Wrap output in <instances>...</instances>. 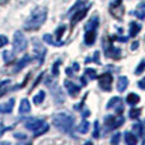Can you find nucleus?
<instances>
[{
  "label": "nucleus",
  "mask_w": 145,
  "mask_h": 145,
  "mask_svg": "<svg viewBox=\"0 0 145 145\" xmlns=\"http://www.w3.org/2000/svg\"><path fill=\"white\" fill-rule=\"evenodd\" d=\"M140 115H141V108H134L133 107L130 111H129V117L133 118V120L138 118Z\"/></svg>",
  "instance_id": "25"
},
{
  "label": "nucleus",
  "mask_w": 145,
  "mask_h": 145,
  "mask_svg": "<svg viewBox=\"0 0 145 145\" xmlns=\"http://www.w3.org/2000/svg\"><path fill=\"white\" fill-rule=\"evenodd\" d=\"M121 102H122V98L121 97H112L110 101H108V103H107L106 107H107L108 110H110V108H116Z\"/></svg>",
  "instance_id": "21"
},
{
  "label": "nucleus",
  "mask_w": 145,
  "mask_h": 145,
  "mask_svg": "<svg viewBox=\"0 0 145 145\" xmlns=\"http://www.w3.org/2000/svg\"><path fill=\"white\" fill-rule=\"evenodd\" d=\"M140 46V42H138V41H134L133 42V45L130 46V50L131 51H135V50H138V47Z\"/></svg>",
  "instance_id": "38"
},
{
  "label": "nucleus",
  "mask_w": 145,
  "mask_h": 145,
  "mask_svg": "<svg viewBox=\"0 0 145 145\" xmlns=\"http://www.w3.org/2000/svg\"><path fill=\"white\" fill-rule=\"evenodd\" d=\"M133 133L135 134L138 138L145 135V125H143V122H135L133 123Z\"/></svg>",
  "instance_id": "12"
},
{
  "label": "nucleus",
  "mask_w": 145,
  "mask_h": 145,
  "mask_svg": "<svg viewBox=\"0 0 145 145\" xmlns=\"http://www.w3.org/2000/svg\"><path fill=\"white\" fill-rule=\"evenodd\" d=\"M141 31V24L138 22H130L129 23V37H136L139 32Z\"/></svg>",
  "instance_id": "10"
},
{
  "label": "nucleus",
  "mask_w": 145,
  "mask_h": 145,
  "mask_svg": "<svg viewBox=\"0 0 145 145\" xmlns=\"http://www.w3.org/2000/svg\"><path fill=\"white\" fill-rule=\"evenodd\" d=\"M3 60L7 64L12 63V61L14 60V54H12L10 51H4V52H3Z\"/></svg>",
  "instance_id": "26"
},
{
  "label": "nucleus",
  "mask_w": 145,
  "mask_h": 145,
  "mask_svg": "<svg viewBox=\"0 0 145 145\" xmlns=\"http://www.w3.org/2000/svg\"><path fill=\"white\" fill-rule=\"evenodd\" d=\"M89 61H95L97 64H101V61H99V51H95L93 59H87V60H85V63H89Z\"/></svg>",
  "instance_id": "34"
},
{
  "label": "nucleus",
  "mask_w": 145,
  "mask_h": 145,
  "mask_svg": "<svg viewBox=\"0 0 145 145\" xmlns=\"http://www.w3.org/2000/svg\"><path fill=\"white\" fill-rule=\"evenodd\" d=\"M14 103H15V99H14V98H10L8 102L0 105V112H1V113H10L13 111Z\"/></svg>",
  "instance_id": "11"
},
{
  "label": "nucleus",
  "mask_w": 145,
  "mask_h": 145,
  "mask_svg": "<svg viewBox=\"0 0 145 145\" xmlns=\"http://www.w3.org/2000/svg\"><path fill=\"white\" fill-rule=\"evenodd\" d=\"M85 76H88L90 80H94L97 78V71L92 68H87L85 69Z\"/></svg>",
  "instance_id": "27"
},
{
  "label": "nucleus",
  "mask_w": 145,
  "mask_h": 145,
  "mask_svg": "<svg viewBox=\"0 0 145 145\" xmlns=\"http://www.w3.org/2000/svg\"><path fill=\"white\" fill-rule=\"evenodd\" d=\"M87 12H88V8H82V9L76 10L75 13H72V17H71V25L72 27L87 15Z\"/></svg>",
  "instance_id": "9"
},
{
  "label": "nucleus",
  "mask_w": 145,
  "mask_h": 145,
  "mask_svg": "<svg viewBox=\"0 0 145 145\" xmlns=\"http://www.w3.org/2000/svg\"><path fill=\"white\" fill-rule=\"evenodd\" d=\"M117 41H120V42H127L129 37H117Z\"/></svg>",
  "instance_id": "43"
},
{
  "label": "nucleus",
  "mask_w": 145,
  "mask_h": 145,
  "mask_svg": "<svg viewBox=\"0 0 145 145\" xmlns=\"http://www.w3.org/2000/svg\"><path fill=\"white\" fill-rule=\"evenodd\" d=\"M8 42H9V41H8V37H7V36L0 35V48L4 47V46H7Z\"/></svg>",
  "instance_id": "35"
},
{
  "label": "nucleus",
  "mask_w": 145,
  "mask_h": 145,
  "mask_svg": "<svg viewBox=\"0 0 145 145\" xmlns=\"http://www.w3.org/2000/svg\"><path fill=\"white\" fill-rule=\"evenodd\" d=\"M64 85H65L66 90H68V93L71 95V97H76V95L79 94V92H80L79 85L74 84L72 82H69V80H65V82H64Z\"/></svg>",
  "instance_id": "8"
},
{
  "label": "nucleus",
  "mask_w": 145,
  "mask_h": 145,
  "mask_svg": "<svg viewBox=\"0 0 145 145\" xmlns=\"http://www.w3.org/2000/svg\"><path fill=\"white\" fill-rule=\"evenodd\" d=\"M79 69H80L79 64H78V63H74V65H72V70H74V71H78Z\"/></svg>",
  "instance_id": "44"
},
{
  "label": "nucleus",
  "mask_w": 145,
  "mask_h": 145,
  "mask_svg": "<svg viewBox=\"0 0 145 145\" xmlns=\"http://www.w3.org/2000/svg\"><path fill=\"white\" fill-rule=\"evenodd\" d=\"M5 3H8V0H0V4H5Z\"/></svg>",
  "instance_id": "46"
},
{
  "label": "nucleus",
  "mask_w": 145,
  "mask_h": 145,
  "mask_svg": "<svg viewBox=\"0 0 145 145\" xmlns=\"http://www.w3.org/2000/svg\"><path fill=\"white\" fill-rule=\"evenodd\" d=\"M52 123L61 133H71L72 127H74V117L65 112L56 113L52 118Z\"/></svg>",
  "instance_id": "2"
},
{
  "label": "nucleus",
  "mask_w": 145,
  "mask_h": 145,
  "mask_svg": "<svg viewBox=\"0 0 145 145\" xmlns=\"http://www.w3.org/2000/svg\"><path fill=\"white\" fill-rule=\"evenodd\" d=\"M25 129L33 133V136H41L45 133H47L50 126L46 121L40 120V118H32V120L25 122Z\"/></svg>",
  "instance_id": "3"
},
{
  "label": "nucleus",
  "mask_w": 145,
  "mask_h": 145,
  "mask_svg": "<svg viewBox=\"0 0 145 145\" xmlns=\"http://www.w3.org/2000/svg\"><path fill=\"white\" fill-rule=\"evenodd\" d=\"M52 84H54V83H51V80L48 79V80H47V87L50 88L51 90H54V85H52ZM55 88H56V84H55ZM54 93H55V92H54ZM56 95H61V90L59 89V87L56 88V94H54V98H55Z\"/></svg>",
  "instance_id": "33"
},
{
  "label": "nucleus",
  "mask_w": 145,
  "mask_h": 145,
  "mask_svg": "<svg viewBox=\"0 0 145 145\" xmlns=\"http://www.w3.org/2000/svg\"><path fill=\"white\" fill-rule=\"evenodd\" d=\"M45 97H46V93L43 92V90H40V92H38L37 94H35V97H33V103H35V105H41V103L45 101Z\"/></svg>",
  "instance_id": "22"
},
{
  "label": "nucleus",
  "mask_w": 145,
  "mask_h": 145,
  "mask_svg": "<svg viewBox=\"0 0 145 145\" xmlns=\"http://www.w3.org/2000/svg\"><path fill=\"white\" fill-rule=\"evenodd\" d=\"M83 118H85V117H88V116H90V111L89 110H85V111H83Z\"/></svg>",
  "instance_id": "41"
},
{
  "label": "nucleus",
  "mask_w": 145,
  "mask_h": 145,
  "mask_svg": "<svg viewBox=\"0 0 145 145\" xmlns=\"http://www.w3.org/2000/svg\"><path fill=\"white\" fill-rule=\"evenodd\" d=\"M33 48H35V54H36V57L38 59V63L40 65H42L43 60H45V56H46V48L38 42V40H33Z\"/></svg>",
  "instance_id": "6"
},
{
  "label": "nucleus",
  "mask_w": 145,
  "mask_h": 145,
  "mask_svg": "<svg viewBox=\"0 0 145 145\" xmlns=\"http://www.w3.org/2000/svg\"><path fill=\"white\" fill-rule=\"evenodd\" d=\"M98 27H99V17H98V15H93V17L89 19V22L87 23V25H85V31L97 29Z\"/></svg>",
  "instance_id": "16"
},
{
  "label": "nucleus",
  "mask_w": 145,
  "mask_h": 145,
  "mask_svg": "<svg viewBox=\"0 0 145 145\" xmlns=\"http://www.w3.org/2000/svg\"><path fill=\"white\" fill-rule=\"evenodd\" d=\"M13 46H14L15 51H18V52H22V51H24L25 48H27V38L24 37V35H23L20 31H17V32L14 33Z\"/></svg>",
  "instance_id": "4"
},
{
  "label": "nucleus",
  "mask_w": 145,
  "mask_h": 145,
  "mask_svg": "<svg viewBox=\"0 0 145 145\" xmlns=\"http://www.w3.org/2000/svg\"><path fill=\"white\" fill-rule=\"evenodd\" d=\"M32 61V57H31L29 55H25L24 57H22L19 61L17 63V65H15V68H14V71H19V70H22L23 68H24L25 65H28V64Z\"/></svg>",
  "instance_id": "15"
},
{
  "label": "nucleus",
  "mask_w": 145,
  "mask_h": 145,
  "mask_svg": "<svg viewBox=\"0 0 145 145\" xmlns=\"http://www.w3.org/2000/svg\"><path fill=\"white\" fill-rule=\"evenodd\" d=\"M138 87L140 88V89L145 90V76H144L141 80H139V83H138Z\"/></svg>",
  "instance_id": "39"
},
{
  "label": "nucleus",
  "mask_w": 145,
  "mask_h": 145,
  "mask_svg": "<svg viewBox=\"0 0 145 145\" xmlns=\"http://www.w3.org/2000/svg\"><path fill=\"white\" fill-rule=\"evenodd\" d=\"M41 79H42V74H40V75H38V78H37V79H36V82H35V83H33L32 88L37 87V85H38V83H40V80H41Z\"/></svg>",
  "instance_id": "40"
},
{
  "label": "nucleus",
  "mask_w": 145,
  "mask_h": 145,
  "mask_svg": "<svg viewBox=\"0 0 145 145\" xmlns=\"http://www.w3.org/2000/svg\"><path fill=\"white\" fill-rule=\"evenodd\" d=\"M14 138L15 139H19V140H25V138H27V136H25L24 134H22V133H15L14 134Z\"/></svg>",
  "instance_id": "36"
},
{
  "label": "nucleus",
  "mask_w": 145,
  "mask_h": 145,
  "mask_svg": "<svg viewBox=\"0 0 145 145\" xmlns=\"http://www.w3.org/2000/svg\"><path fill=\"white\" fill-rule=\"evenodd\" d=\"M43 41H45L46 43H48V45H52V46H63L64 45V41L59 40V41H54L52 36L51 35H45L43 36Z\"/></svg>",
  "instance_id": "20"
},
{
  "label": "nucleus",
  "mask_w": 145,
  "mask_h": 145,
  "mask_svg": "<svg viewBox=\"0 0 145 145\" xmlns=\"http://www.w3.org/2000/svg\"><path fill=\"white\" fill-rule=\"evenodd\" d=\"M65 31H66V27H65V25H60V27H59L55 31V36H56V38H57V40H60V38L63 37V35L65 33Z\"/></svg>",
  "instance_id": "30"
},
{
  "label": "nucleus",
  "mask_w": 145,
  "mask_h": 145,
  "mask_svg": "<svg viewBox=\"0 0 145 145\" xmlns=\"http://www.w3.org/2000/svg\"><path fill=\"white\" fill-rule=\"evenodd\" d=\"M122 4V0H115V1H112L110 4V8H115V7H120V5Z\"/></svg>",
  "instance_id": "37"
},
{
  "label": "nucleus",
  "mask_w": 145,
  "mask_h": 145,
  "mask_svg": "<svg viewBox=\"0 0 145 145\" xmlns=\"http://www.w3.org/2000/svg\"><path fill=\"white\" fill-rule=\"evenodd\" d=\"M89 125H90V123L88 122V121L83 120L82 122H80V125L78 126V129H76V130L79 131L80 134H87L88 131H89Z\"/></svg>",
  "instance_id": "23"
},
{
  "label": "nucleus",
  "mask_w": 145,
  "mask_h": 145,
  "mask_svg": "<svg viewBox=\"0 0 145 145\" xmlns=\"http://www.w3.org/2000/svg\"><path fill=\"white\" fill-rule=\"evenodd\" d=\"M47 19V8L45 7H37L32 10L31 15L24 22V31H37L38 28L42 27V24Z\"/></svg>",
  "instance_id": "1"
},
{
  "label": "nucleus",
  "mask_w": 145,
  "mask_h": 145,
  "mask_svg": "<svg viewBox=\"0 0 145 145\" xmlns=\"http://www.w3.org/2000/svg\"><path fill=\"white\" fill-rule=\"evenodd\" d=\"M31 111V105H29V101L27 98L20 101V105H19V113L20 115H25Z\"/></svg>",
  "instance_id": "18"
},
{
  "label": "nucleus",
  "mask_w": 145,
  "mask_h": 145,
  "mask_svg": "<svg viewBox=\"0 0 145 145\" xmlns=\"http://www.w3.org/2000/svg\"><path fill=\"white\" fill-rule=\"evenodd\" d=\"M97 40V29H88L85 31L84 36V42L87 46H93Z\"/></svg>",
  "instance_id": "7"
},
{
  "label": "nucleus",
  "mask_w": 145,
  "mask_h": 145,
  "mask_svg": "<svg viewBox=\"0 0 145 145\" xmlns=\"http://www.w3.org/2000/svg\"><path fill=\"white\" fill-rule=\"evenodd\" d=\"M125 141H126V144H129V145H135L138 143V136H136L134 133L126 131L125 133Z\"/></svg>",
  "instance_id": "19"
},
{
  "label": "nucleus",
  "mask_w": 145,
  "mask_h": 145,
  "mask_svg": "<svg viewBox=\"0 0 145 145\" xmlns=\"http://www.w3.org/2000/svg\"><path fill=\"white\" fill-rule=\"evenodd\" d=\"M99 134H101L99 122H98V121H95V122H94V131H93V138L98 139V138H99Z\"/></svg>",
  "instance_id": "32"
},
{
  "label": "nucleus",
  "mask_w": 145,
  "mask_h": 145,
  "mask_svg": "<svg viewBox=\"0 0 145 145\" xmlns=\"http://www.w3.org/2000/svg\"><path fill=\"white\" fill-rule=\"evenodd\" d=\"M126 102H127L129 106L134 107V106H136L139 102H140V95L136 94V93H134V92L129 93L127 97H126Z\"/></svg>",
  "instance_id": "14"
},
{
  "label": "nucleus",
  "mask_w": 145,
  "mask_h": 145,
  "mask_svg": "<svg viewBox=\"0 0 145 145\" xmlns=\"http://www.w3.org/2000/svg\"><path fill=\"white\" fill-rule=\"evenodd\" d=\"M80 82H82V85H83V87H85V85H87V79H85V76H82V78H80Z\"/></svg>",
  "instance_id": "45"
},
{
  "label": "nucleus",
  "mask_w": 145,
  "mask_h": 145,
  "mask_svg": "<svg viewBox=\"0 0 145 145\" xmlns=\"http://www.w3.org/2000/svg\"><path fill=\"white\" fill-rule=\"evenodd\" d=\"M131 14H134L135 17H138L139 19H144L145 18V3H140Z\"/></svg>",
  "instance_id": "17"
},
{
  "label": "nucleus",
  "mask_w": 145,
  "mask_h": 145,
  "mask_svg": "<svg viewBox=\"0 0 145 145\" xmlns=\"http://www.w3.org/2000/svg\"><path fill=\"white\" fill-rule=\"evenodd\" d=\"M121 135H122L121 133L113 134L112 138H111V140H110V143H111V144H118V143H120V140H121Z\"/></svg>",
  "instance_id": "31"
},
{
  "label": "nucleus",
  "mask_w": 145,
  "mask_h": 145,
  "mask_svg": "<svg viewBox=\"0 0 145 145\" xmlns=\"http://www.w3.org/2000/svg\"><path fill=\"white\" fill-rule=\"evenodd\" d=\"M66 75H68V76H72V68H68L66 69Z\"/></svg>",
  "instance_id": "42"
},
{
  "label": "nucleus",
  "mask_w": 145,
  "mask_h": 145,
  "mask_svg": "<svg viewBox=\"0 0 145 145\" xmlns=\"http://www.w3.org/2000/svg\"><path fill=\"white\" fill-rule=\"evenodd\" d=\"M144 71H145V59H143V60L139 63V65L136 66V69H135V75H140V74H143Z\"/></svg>",
  "instance_id": "28"
},
{
  "label": "nucleus",
  "mask_w": 145,
  "mask_h": 145,
  "mask_svg": "<svg viewBox=\"0 0 145 145\" xmlns=\"http://www.w3.org/2000/svg\"><path fill=\"white\" fill-rule=\"evenodd\" d=\"M83 1H85V0H83Z\"/></svg>",
  "instance_id": "47"
},
{
  "label": "nucleus",
  "mask_w": 145,
  "mask_h": 145,
  "mask_svg": "<svg viewBox=\"0 0 145 145\" xmlns=\"http://www.w3.org/2000/svg\"><path fill=\"white\" fill-rule=\"evenodd\" d=\"M127 85H129V79L123 75H121L117 80V90L118 93H123L126 89H127Z\"/></svg>",
  "instance_id": "13"
},
{
  "label": "nucleus",
  "mask_w": 145,
  "mask_h": 145,
  "mask_svg": "<svg viewBox=\"0 0 145 145\" xmlns=\"http://www.w3.org/2000/svg\"><path fill=\"white\" fill-rule=\"evenodd\" d=\"M60 65H61V60H56L55 63H54L52 69H51L54 76H57V75H59V69H60Z\"/></svg>",
  "instance_id": "29"
},
{
  "label": "nucleus",
  "mask_w": 145,
  "mask_h": 145,
  "mask_svg": "<svg viewBox=\"0 0 145 145\" xmlns=\"http://www.w3.org/2000/svg\"><path fill=\"white\" fill-rule=\"evenodd\" d=\"M10 83H12V82H10L9 79H7V80H4V82L0 83V97L8 92V88H9Z\"/></svg>",
  "instance_id": "24"
},
{
  "label": "nucleus",
  "mask_w": 145,
  "mask_h": 145,
  "mask_svg": "<svg viewBox=\"0 0 145 145\" xmlns=\"http://www.w3.org/2000/svg\"><path fill=\"white\" fill-rule=\"evenodd\" d=\"M112 80H113V76L111 72H103V74L99 75V78H98V85H99V88L102 90H105V92H111V89H112V87H111Z\"/></svg>",
  "instance_id": "5"
}]
</instances>
